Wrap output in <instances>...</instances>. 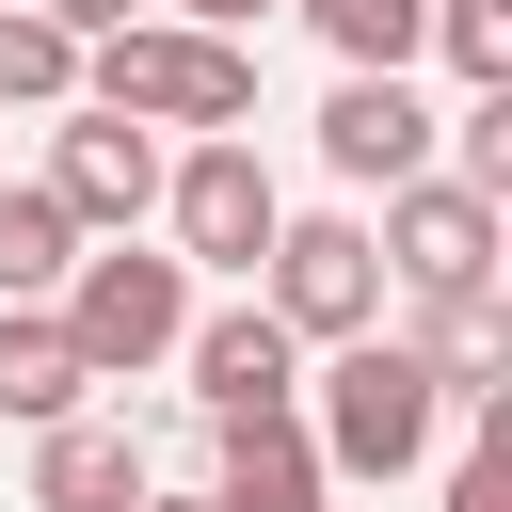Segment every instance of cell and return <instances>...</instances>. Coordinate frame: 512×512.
Returning a JSON list of instances; mask_svg holds the SVG:
<instances>
[{"instance_id": "4fadbf2b", "label": "cell", "mask_w": 512, "mask_h": 512, "mask_svg": "<svg viewBox=\"0 0 512 512\" xmlns=\"http://www.w3.org/2000/svg\"><path fill=\"white\" fill-rule=\"evenodd\" d=\"M80 384H96V368H80V336H64L48 304H0V416H16V432H48V416H80Z\"/></svg>"}, {"instance_id": "277c9868", "label": "cell", "mask_w": 512, "mask_h": 512, "mask_svg": "<svg viewBox=\"0 0 512 512\" xmlns=\"http://www.w3.org/2000/svg\"><path fill=\"white\" fill-rule=\"evenodd\" d=\"M160 224H176V272H240V288H256L272 224H288V192H272L256 128H208L192 160H160Z\"/></svg>"}, {"instance_id": "ac0fdd59", "label": "cell", "mask_w": 512, "mask_h": 512, "mask_svg": "<svg viewBox=\"0 0 512 512\" xmlns=\"http://www.w3.org/2000/svg\"><path fill=\"white\" fill-rule=\"evenodd\" d=\"M432 48L464 64V96H496L512 80V0H432Z\"/></svg>"}, {"instance_id": "7c38bea8", "label": "cell", "mask_w": 512, "mask_h": 512, "mask_svg": "<svg viewBox=\"0 0 512 512\" xmlns=\"http://www.w3.org/2000/svg\"><path fill=\"white\" fill-rule=\"evenodd\" d=\"M336 480H320V448H304V416H224V480H208V512H320Z\"/></svg>"}, {"instance_id": "2e32d148", "label": "cell", "mask_w": 512, "mask_h": 512, "mask_svg": "<svg viewBox=\"0 0 512 512\" xmlns=\"http://www.w3.org/2000/svg\"><path fill=\"white\" fill-rule=\"evenodd\" d=\"M0 112H80V32L0 0Z\"/></svg>"}, {"instance_id": "44dd1931", "label": "cell", "mask_w": 512, "mask_h": 512, "mask_svg": "<svg viewBox=\"0 0 512 512\" xmlns=\"http://www.w3.org/2000/svg\"><path fill=\"white\" fill-rule=\"evenodd\" d=\"M144 512H208V496H144Z\"/></svg>"}, {"instance_id": "52a82bcc", "label": "cell", "mask_w": 512, "mask_h": 512, "mask_svg": "<svg viewBox=\"0 0 512 512\" xmlns=\"http://www.w3.org/2000/svg\"><path fill=\"white\" fill-rule=\"evenodd\" d=\"M32 192H48L80 240H144V224H160V128H128V112H64Z\"/></svg>"}, {"instance_id": "9c48e42d", "label": "cell", "mask_w": 512, "mask_h": 512, "mask_svg": "<svg viewBox=\"0 0 512 512\" xmlns=\"http://www.w3.org/2000/svg\"><path fill=\"white\" fill-rule=\"evenodd\" d=\"M320 176H352V192L432 176V96H416V80H336V96H320Z\"/></svg>"}, {"instance_id": "6da1fadb", "label": "cell", "mask_w": 512, "mask_h": 512, "mask_svg": "<svg viewBox=\"0 0 512 512\" xmlns=\"http://www.w3.org/2000/svg\"><path fill=\"white\" fill-rule=\"evenodd\" d=\"M80 112H128V128H256V48L240 32H192V16H128L80 48Z\"/></svg>"}, {"instance_id": "ba28073f", "label": "cell", "mask_w": 512, "mask_h": 512, "mask_svg": "<svg viewBox=\"0 0 512 512\" xmlns=\"http://www.w3.org/2000/svg\"><path fill=\"white\" fill-rule=\"evenodd\" d=\"M176 368H192L208 432H224V416H288V400H304V336H288L256 288H240V304H208V320L176 336Z\"/></svg>"}, {"instance_id": "3957f363", "label": "cell", "mask_w": 512, "mask_h": 512, "mask_svg": "<svg viewBox=\"0 0 512 512\" xmlns=\"http://www.w3.org/2000/svg\"><path fill=\"white\" fill-rule=\"evenodd\" d=\"M48 320L80 336V368H96V384H128V368H160V352L192 336V272H176V256H144V240H80V272L48 288Z\"/></svg>"}, {"instance_id": "ffe728a7", "label": "cell", "mask_w": 512, "mask_h": 512, "mask_svg": "<svg viewBox=\"0 0 512 512\" xmlns=\"http://www.w3.org/2000/svg\"><path fill=\"white\" fill-rule=\"evenodd\" d=\"M176 16H192V32H256L272 0H176Z\"/></svg>"}, {"instance_id": "7a4b0ae2", "label": "cell", "mask_w": 512, "mask_h": 512, "mask_svg": "<svg viewBox=\"0 0 512 512\" xmlns=\"http://www.w3.org/2000/svg\"><path fill=\"white\" fill-rule=\"evenodd\" d=\"M288 416H304L320 480H416V464H432V432H448L432 368H416L384 320H368V336H336V352H320V384H304Z\"/></svg>"}, {"instance_id": "5bb4252c", "label": "cell", "mask_w": 512, "mask_h": 512, "mask_svg": "<svg viewBox=\"0 0 512 512\" xmlns=\"http://www.w3.org/2000/svg\"><path fill=\"white\" fill-rule=\"evenodd\" d=\"M288 16H304V32H320L352 80H400V64L432 48V0H288Z\"/></svg>"}, {"instance_id": "d6986e66", "label": "cell", "mask_w": 512, "mask_h": 512, "mask_svg": "<svg viewBox=\"0 0 512 512\" xmlns=\"http://www.w3.org/2000/svg\"><path fill=\"white\" fill-rule=\"evenodd\" d=\"M32 16H64V32H80V48H96V32H128V16H144V0H32Z\"/></svg>"}, {"instance_id": "8992f818", "label": "cell", "mask_w": 512, "mask_h": 512, "mask_svg": "<svg viewBox=\"0 0 512 512\" xmlns=\"http://www.w3.org/2000/svg\"><path fill=\"white\" fill-rule=\"evenodd\" d=\"M368 256H384V288L448 304V288H496L512 208H496V192H464V176H400V192H384V224H368Z\"/></svg>"}, {"instance_id": "e0dca14e", "label": "cell", "mask_w": 512, "mask_h": 512, "mask_svg": "<svg viewBox=\"0 0 512 512\" xmlns=\"http://www.w3.org/2000/svg\"><path fill=\"white\" fill-rule=\"evenodd\" d=\"M448 176H464V192H496V208H512V80H496V96H464V112H448Z\"/></svg>"}, {"instance_id": "5b68a950", "label": "cell", "mask_w": 512, "mask_h": 512, "mask_svg": "<svg viewBox=\"0 0 512 512\" xmlns=\"http://www.w3.org/2000/svg\"><path fill=\"white\" fill-rule=\"evenodd\" d=\"M256 304H272L304 352L368 336V320H384V256H368V224H352V208H288L272 256H256Z\"/></svg>"}, {"instance_id": "9a60e30c", "label": "cell", "mask_w": 512, "mask_h": 512, "mask_svg": "<svg viewBox=\"0 0 512 512\" xmlns=\"http://www.w3.org/2000/svg\"><path fill=\"white\" fill-rule=\"evenodd\" d=\"M64 272H80V224H64L32 176H0V304H48Z\"/></svg>"}, {"instance_id": "8fae6325", "label": "cell", "mask_w": 512, "mask_h": 512, "mask_svg": "<svg viewBox=\"0 0 512 512\" xmlns=\"http://www.w3.org/2000/svg\"><path fill=\"white\" fill-rule=\"evenodd\" d=\"M32 512H144V432L48 416V432H32Z\"/></svg>"}, {"instance_id": "30bf717a", "label": "cell", "mask_w": 512, "mask_h": 512, "mask_svg": "<svg viewBox=\"0 0 512 512\" xmlns=\"http://www.w3.org/2000/svg\"><path fill=\"white\" fill-rule=\"evenodd\" d=\"M400 352L432 368V400H448V416H496V400H512V304H496V288L416 304V336H400Z\"/></svg>"}]
</instances>
